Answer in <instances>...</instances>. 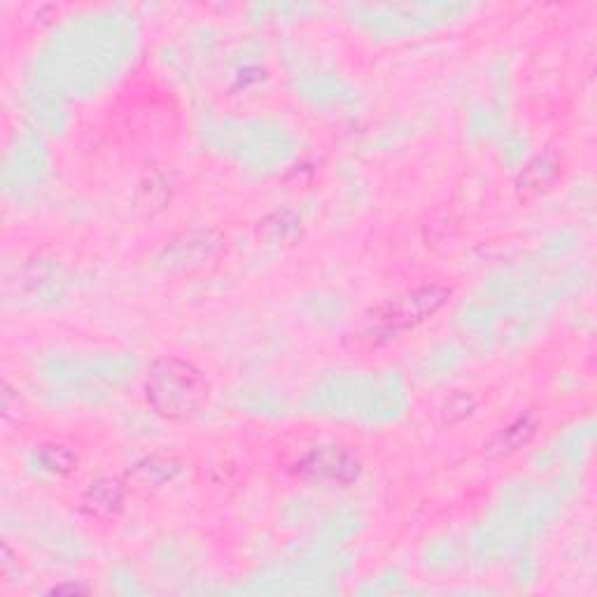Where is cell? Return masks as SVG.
<instances>
[{
	"instance_id": "6da1fadb",
	"label": "cell",
	"mask_w": 597,
	"mask_h": 597,
	"mask_svg": "<svg viewBox=\"0 0 597 597\" xmlns=\"http://www.w3.org/2000/svg\"><path fill=\"white\" fill-rule=\"evenodd\" d=\"M147 402L168 420H187L208 402V383L194 364L178 357H161L147 369Z\"/></svg>"
},
{
	"instance_id": "7a4b0ae2",
	"label": "cell",
	"mask_w": 597,
	"mask_h": 597,
	"mask_svg": "<svg viewBox=\"0 0 597 597\" xmlns=\"http://www.w3.org/2000/svg\"><path fill=\"white\" fill-rule=\"evenodd\" d=\"M448 299L446 287L432 285V287H420V290H413L404 297L392 299L390 304L383 306L381 315H378V322L388 329H406L418 325L425 318H430L432 313H437L444 301Z\"/></svg>"
},
{
	"instance_id": "3957f363",
	"label": "cell",
	"mask_w": 597,
	"mask_h": 597,
	"mask_svg": "<svg viewBox=\"0 0 597 597\" xmlns=\"http://www.w3.org/2000/svg\"><path fill=\"white\" fill-rule=\"evenodd\" d=\"M306 469L313 476H322V479H329V481L348 483L355 479L357 472H360V462H357L353 455L346 451L329 448V451L313 453L306 462Z\"/></svg>"
},
{
	"instance_id": "277c9868",
	"label": "cell",
	"mask_w": 597,
	"mask_h": 597,
	"mask_svg": "<svg viewBox=\"0 0 597 597\" xmlns=\"http://www.w3.org/2000/svg\"><path fill=\"white\" fill-rule=\"evenodd\" d=\"M124 488L115 479H101L91 483V488L84 495V507L94 516H112L122 507Z\"/></svg>"
},
{
	"instance_id": "5b68a950",
	"label": "cell",
	"mask_w": 597,
	"mask_h": 597,
	"mask_svg": "<svg viewBox=\"0 0 597 597\" xmlns=\"http://www.w3.org/2000/svg\"><path fill=\"white\" fill-rule=\"evenodd\" d=\"M532 434H535V423L528 418H518L516 423H511L507 430L497 434L490 444V451L493 453H514L518 448L525 446L530 441Z\"/></svg>"
},
{
	"instance_id": "8992f818",
	"label": "cell",
	"mask_w": 597,
	"mask_h": 597,
	"mask_svg": "<svg viewBox=\"0 0 597 597\" xmlns=\"http://www.w3.org/2000/svg\"><path fill=\"white\" fill-rule=\"evenodd\" d=\"M42 462H45V467L49 469V472L63 474V472H70V469L75 467V455L66 451L63 446H47L45 453H42Z\"/></svg>"
}]
</instances>
